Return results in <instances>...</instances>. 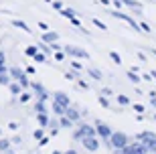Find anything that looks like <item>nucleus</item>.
Returning <instances> with one entry per match:
<instances>
[{
  "label": "nucleus",
  "mask_w": 156,
  "mask_h": 154,
  "mask_svg": "<svg viewBox=\"0 0 156 154\" xmlns=\"http://www.w3.org/2000/svg\"><path fill=\"white\" fill-rule=\"evenodd\" d=\"M110 144L114 146L116 150H124L128 146V138L126 134H122V132H116V134H112L110 136Z\"/></svg>",
  "instance_id": "obj_1"
},
{
  "label": "nucleus",
  "mask_w": 156,
  "mask_h": 154,
  "mask_svg": "<svg viewBox=\"0 0 156 154\" xmlns=\"http://www.w3.org/2000/svg\"><path fill=\"white\" fill-rule=\"evenodd\" d=\"M122 154H148V146L146 144H140V142H134L130 146L122 150Z\"/></svg>",
  "instance_id": "obj_2"
},
{
  "label": "nucleus",
  "mask_w": 156,
  "mask_h": 154,
  "mask_svg": "<svg viewBox=\"0 0 156 154\" xmlns=\"http://www.w3.org/2000/svg\"><path fill=\"white\" fill-rule=\"evenodd\" d=\"M138 138H140V140H144L146 146H148L150 150H156V134H152V132H142Z\"/></svg>",
  "instance_id": "obj_3"
},
{
  "label": "nucleus",
  "mask_w": 156,
  "mask_h": 154,
  "mask_svg": "<svg viewBox=\"0 0 156 154\" xmlns=\"http://www.w3.org/2000/svg\"><path fill=\"white\" fill-rule=\"evenodd\" d=\"M81 144H83V146H85L87 150H91V152H95V150L99 148V142H98V140H95L93 136H87V138H83V140H81Z\"/></svg>",
  "instance_id": "obj_4"
},
{
  "label": "nucleus",
  "mask_w": 156,
  "mask_h": 154,
  "mask_svg": "<svg viewBox=\"0 0 156 154\" xmlns=\"http://www.w3.org/2000/svg\"><path fill=\"white\" fill-rule=\"evenodd\" d=\"M87 136H93V130L89 128V126H81L79 130L75 132V138H77V140H83V138H87Z\"/></svg>",
  "instance_id": "obj_5"
},
{
  "label": "nucleus",
  "mask_w": 156,
  "mask_h": 154,
  "mask_svg": "<svg viewBox=\"0 0 156 154\" xmlns=\"http://www.w3.org/2000/svg\"><path fill=\"white\" fill-rule=\"evenodd\" d=\"M112 14H114V16H116V18H122V20H126V23L128 24H130V27H132V29H136V30H138V24H136V23H134V18H130V16H128V14H124V12H112Z\"/></svg>",
  "instance_id": "obj_6"
},
{
  "label": "nucleus",
  "mask_w": 156,
  "mask_h": 154,
  "mask_svg": "<svg viewBox=\"0 0 156 154\" xmlns=\"http://www.w3.org/2000/svg\"><path fill=\"white\" fill-rule=\"evenodd\" d=\"M95 126H98V134H99V136H101V138H110V136H112L110 128H108V126H105L104 122H98V124H95Z\"/></svg>",
  "instance_id": "obj_7"
},
{
  "label": "nucleus",
  "mask_w": 156,
  "mask_h": 154,
  "mask_svg": "<svg viewBox=\"0 0 156 154\" xmlns=\"http://www.w3.org/2000/svg\"><path fill=\"white\" fill-rule=\"evenodd\" d=\"M65 51L69 53V55H75V57H89V55H87L85 51H81V49H75V47H65Z\"/></svg>",
  "instance_id": "obj_8"
},
{
  "label": "nucleus",
  "mask_w": 156,
  "mask_h": 154,
  "mask_svg": "<svg viewBox=\"0 0 156 154\" xmlns=\"http://www.w3.org/2000/svg\"><path fill=\"white\" fill-rule=\"evenodd\" d=\"M53 97H55V102H59V103H63V106H67V108H69V97L65 95V93L59 91V93H55Z\"/></svg>",
  "instance_id": "obj_9"
},
{
  "label": "nucleus",
  "mask_w": 156,
  "mask_h": 154,
  "mask_svg": "<svg viewBox=\"0 0 156 154\" xmlns=\"http://www.w3.org/2000/svg\"><path fill=\"white\" fill-rule=\"evenodd\" d=\"M53 109H55V114H65L67 106H63V103H59V102H53Z\"/></svg>",
  "instance_id": "obj_10"
},
{
  "label": "nucleus",
  "mask_w": 156,
  "mask_h": 154,
  "mask_svg": "<svg viewBox=\"0 0 156 154\" xmlns=\"http://www.w3.org/2000/svg\"><path fill=\"white\" fill-rule=\"evenodd\" d=\"M33 89L39 93L41 99H45V97H47V93H45V89H43V85H39V83H33Z\"/></svg>",
  "instance_id": "obj_11"
},
{
  "label": "nucleus",
  "mask_w": 156,
  "mask_h": 154,
  "mask_svg": "<svg viewBox=\"0 0 156 154\" xmlns=\"http://www.w3.org/2000/svg\"><path fill=\"white\" fill-rule=\"evenodd\" d=\"M65 116H67V118H69L71 122H75L77 118H79V114H77L75 109H69V108H67V112H65Z\"/></svg>",
  "instance_id": "obj_12"
},
{
  "label": "nucleus",
  "mask_w": 156,
  "mask_h": 154,
  "mask_svg": "<svg viewBox=\"0 0 156 154\" xmlns=\"http://www.w3.org/2000/svg\"><path fill=\"white\" fill-rule=\"evenodd\" d=\"M43 39H45L47 43H53V41H57V33H45Z\"/></svg>",
  "instance_id": "obj_13"
},
{
  "label": "nucleus",
  "mask_w": 156,
  "mask_h": 154,
  "mask_svg": "<svg viewBox=\"0 0 156 154\" xmlns=\"http://www.w3.org/2000/svg\"><path fill=\"white\" fill-rule=\"evenodd\" d=\"M10 73H12V77H14V79H20V77H23V71H20L18 67H12Z\"/></svg>",
  "instance_id": "obj_14"
},
{
  "label": "nucleus",
  "mask_w": 156,
  "mask_h": 154,
  "mask_svg": "<svg viewBox=\"0 0 156 154\" xmlns=\"http://www.w3.org/2000/svg\"><path fill=\"white\" fill-rule=\"evenodd\" d=\"M12 24H14V27H18V29H23V30H27V33H30V29L24 23H20V20H12Z\"/></svg>",
  "instance_id": "obj_15"
},
{
  "label": "nucleus",
  "mask_w": 156,
  "mask_h": 154,
  "mask_svg": "<svg viewBox=\"0 0 156 154\" xmlns=\"http://www.w3.org/2000/svg\"><path fill=\"white\" fill-rule=\"evenodd\" d=\"M0 83H2V85H10V79H8L6 73H0Z\"/></svg>",
  "instance_id": "obj_16"
},
{
  "label": "nucleus",
  "mask_w": 156,
  "mask_h": 154,
  "mask_svg": "<svg viewBox=\"0 0 156 154\" xmlns=\"http://www.w3.org/2000/svg\"><path fill=\"white\" fill-rule=\"evenodd\" d=\"M8 148H10V142L4 140V138H0V150H8Z\"/></svg>",
  "instance_id": "obj_17"
},
{
  "label": "nucleus",
  "mask_w": 156,
  "mask_h": 154,
  "mask_svg": "<svg viewBox=\"0 0 156 154\" xmlns=\"http://www.w3.org/2000/svg\"><path fill=\"white\" fill-rule=\"evenodd\" d=\"M61 14L67 18H73V14H75V10H71V8H65V10H61Z\"/></svg>",
  "instance_id": "obj_18"
},
{
  "label": "nucleus",
  "mask_w": 156,
  "mask_h": 154,
  "mask_svg": "<svg viewBox=\"0 0 156 154\" xmlns=\"http://www.w3.org/2000/svg\"><path fill=\"white\" fill-rule=\"evenodd\" d=\"M71 124H73V122H71L69 118H67V116H65V118H61V126H63V128H69Z\"/></svg>",
  "instance_id": "obj_19"
},
{
  "label": "nucleus",
  "mask_w": 156,
  "mask_h": 154,
  "mask_svg": "<svg viewBox=\"0 0 156 154\" xmlns=\"http://www.w3.org/2000/svg\"><path fill=\"white\" fill-rule=\"evenodd\" d=\"M89 73H91V77H93V79H101V73H99L98 69H89Z\"/></svg>",
  "instance_id": "obj_20"
},
{
  "label": "nucleus",
  "mask_w": 156,
  "mask_h": 154,
  "mask_svg": "<svg viewBox=\"0 0 156 154\" xmlns=\"http://www.w3.org/2000/svg\"><path fill=\"white\" fill-rule=\"evenodd\" d=\"M37 53H39V49H37L35 45H33V47H29V49H27V55H33V57H35Z\"/></svg>",
  "instance_id": "obj_21"
},
{
  "label": "nucleus",
  "mask_w": 156,
  "mask_h": 154,
  "mask_svg": "<svg viewBox=\"0 0 156 154\" xmlns=\"http://www.w3.org/2000/svg\"><path fill=\"white\" fill-rule=\"evenodd\" d=\"M128 77H130V81H132V83H138V81H140V77H136V73H134V71H130V73H128Z\"/></svg>",
  "instance_id": "obj_22"
},
{
  "label": "nucleus",
  "mask_w": 156,
  "mask_h": 154,
  "mask_svg": "<svg viewBox=\"0 0 156 154\" xmlns=\"http://www.w3.org/2000/svg\"><path fill=\"white\" fill-rule=\"evenodd\" d=\"M47 122H49V120H47V116L45 114H39V124L41 126H47Z\"/></svg>",
  "instance_id": "obj_23"
},
{
  "label": "nucleus",
  "mask_w": 156,
  "mask_h": 154,
  "mask_svg": "<svg viewBox=\"0 0 156 154\" xmlns=\"http://www.w3.org/2000/svg\"><path fill=\"white\" fill-rule=\"evenodd\" d=\"M35 109L39 112V114H45V106H43V99H41V102L37 103V108H35Z\"/></svg>",
  "instance_id": "obj_24"
},
{
  "label": "nucleus",
  "mask_w": 156,
  "mask_h": 154,
  "mask_svg": "<svg viewBox=\"0 0 156 154\" xmlns=\"http://www.w3.org/2000/svg\"><path fill=\"white\" fill-rule=\"evenodd\" d=\"M110 57L114 59V61H116L118 65H120V63H122V59H120V55H118V53H114V51H112V53H110Z\"/></svg>",
  "instance_id": "obj_25"
},
{
  "label": "nucleus",
  "mask_w": 156,
  "mask_h": 154,
  "mask_svg": "<svg viewBox=\"0 0 156 154\" xmlns=\"http://www.w3.org/2000/svg\"><path fill=\"white\" fill-rule=\"evenodd\" d=\"M35 61H39V63H45V55H43V53H37V55H35Z\"/></svg>",
  "instance_id": "obj_26"
},
{
  "label": "nucleus",
  "mask_w": 156,
  "mask_h": 154,
  "mask_svg": "<svg viewBox=\"0 0 156 154\" xmlns=\"http://www.w3.org/2000/svg\"><path fill=\"white\" fill-rule=\"evenodd\" d=\"M10 91L14 93V95H16V93L20 91V87H18V85H14V83H10Z\"/></svg>",
  "instance_id": "obj_27"
},
{
  "label": "nucleus",
  "mask_w": 156,
  "mask_h": 154,
  "mask_svg": "<svg viewBox=\"0 0 156 154\" xmlns=\"http://www.w3.org/2000/svg\"><path fill=\"white\" fill-rule=\"evenodd\" d=\"M118 102H120L122 106H126V103H128V97L126 95H118Z\"/></svg>",
  "instance_id": "obj_28"
},
{
  "label": "nucleus",
  "mask_w": 156,
  "mask_h": 154,
  "mask_svg": "<svg viewBox=\"0 0 156 154\" xmlns=\"http://www.w3.org/2000/svg\"><path fill=\"white\" fill-rule=\"evenodd\" d=\"M93 24H95V27H99V29H105V24L101 23V20H98V18H93Z\"/></svg>",
  "instance_id": "obj_29"
},
{
  "label": "nucleus",
  "mask_w": 156,
  "mask_h": 154,
  "mask_svg": "<svg viewBox=\"0 0 156 154\" xmlns=\"http://www.w3.org/2000/svg\"><path fill=\"white\" fill-rule=\"evenodd\" d=\"M99 103H101V106H104V108H108V99H105V95H104V97L99 95Z\"/></svg>",
  "instance_id": "obj_30"
},
{
  "label": "nucleus",
  "mask_w": 156,
  "mask_h": 154,
  "mask_svg": "<svg viewBox=\"0 0 156 154\" xmlns=\"http://www.w3.org/2000/svg\"><path fill=\"white\" fill-rule=\"evenodd\" d=\"M35 138L41 140V138H43V130H35Z\"/></svg>",
  "instance_id": "obj_31"
},
{
  "label": "nucleus",
  "mask_w": 156,
  "mask_h": 154,
  "mask_svg": "<svg viewBox=\"0 0 156 154\" xmlns=\"http://www.w3.org/2000/svg\"><path fill=\"white\" fill-rule=\"evenodd\" d=\"M134 109H136V112H138V114H142V112H144V108H142V106H140V103H136V106H134Z\"/></svg>",
  "instance_id": "obj_32"
},
{
  "label": "nucleus",
  "mask_w": 156,
  "mask_h": 154,
  "mask_svg": "<svg viewBox=\"0 0 156 154\" xmlns=\"http://www.w3.org/2000/svg\"><path fill=\"white\" fill-rule=\"evenodd\" d=\"M29 97H30L29 93H23V95H20V102H29Z\"/></svg>",
  "instance_id": "obj_33"
},
{
  "label": "nucleus",
  "mask_w": 156,
  "mask_h": 154,
  "mask_svg": "<svg viewBox=\"0 0 156 154\" xmlns=\"http://www.w3.org/2000/svg\"><path fill=\"white\" fill-rule=\"evenodd\" d=\"M8 128H10V130H16L18 124H16V122H10V124H8Z\"/></svg>",
  "instance_id": "obj_34"
},
{
  "label": "nucleus",
  "mask_w": 156,
  "mask_h": 154,
  "mask_svg": "<svg viewBox=\"0 0 156 154\" xmlns=\"http://www.w3.org/2000/svg\"><path fill=\"white\" fill-rule=\"evenodd\" d=\"M4 63V53H0V65Z\"/></svg>",
  "instance_id": "obj_35"
},
{
  "label": "nucleus",
  "mask_w": 156,
  "mask_h": 154,
  "mask_svg": "<svg viewBox=\"0 0 156 154\" xmlns=\"http://www.w3.org/2000/svg\"><path fill=\"white\" fill-rule=\"evenodd\" d=\"M65 154H77V152H75V150H67Z\"/></svg>",
  "instance_id": "obj_36"
},
{
  "label": "nucleus",
  "mask_w": 156,
  "mask_h": 154,
  "mask_svg": "<svg viewBox=\"0 0 156 154\" xmlns=\"http://www.w3.org/2000/svg\"><path fill=\"white\" fill-rule=\"evenodd\" d=\"M152 103H154V106H156V97H152Z\"/></svg>",
  "instance_id": "obj_37"
},
{
  "label": "nucleus",
  "mask_w": 156,
  "mask_h": 154,
  "mask_svg": "<svg viewBox=\"0 0 156 154\" xmlns=\"http://www.w3.org/2000/svg\"><path fill=\"white\" fill-rule=\"evenodd\" d=\"M53 154H61V152H57V150H55V152H53Z\"/></svg>",
  "instance_id": "obj_38"
},
{
  "label": "nucleus",
  "mask_w": 156,
  "mask_h": 154,
  "mask_svg": "<svg viewBox=\"0 0 156 154\" xmlns=\"http://www.w3.org/2000/svg\"><path fill=\"white\" fill-rule=\"evenodd\" d=\"M37 154H39V152H37Z\"/></svg>",
  "instance_id": "obj_39"
},
{
  "label": "nucleus",
  "mask_w": 156,
  "mask_h": 154,
  "mask_svg": "<svg viewBox=\"0 0 156 154\" xmlns=\"http://www.w3.org/2000/svg\"><path fill=\"white\" fill-rule=\"evenodd\" d=\"M154 152H156V150H154Z\"/></svg>",
  "instance_id": "obj_40"
}]
</instances>
